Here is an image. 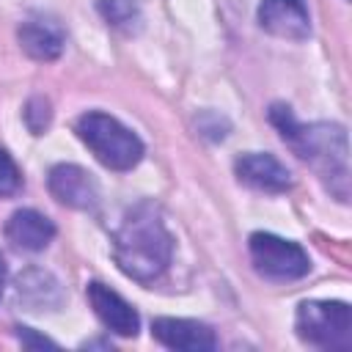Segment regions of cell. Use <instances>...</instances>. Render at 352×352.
Listing matches in <instances>:
<instances>
[{"label":"cell","instance_id":"obj_3","mask_svg":"<svg viewBox=\"0 0 352 352\" xmlns=\"http://www.w3.org/2000/svg\"><path fill=\"white\" fill-rule=\"evenodd\" d=\"M74 129L80 140L94 151V157L110 170H132L143 160L140 138L107 113H99V110L82 113Z\"/></svg>","mask_w":352,"mask_h":352},{"label":"cell","instance_id":"obj_9","mask_svg":"<svg viewBox=\"0 0 352 352\" xmlns=\"http://www.w3.org/2000/svg\"><path fill=\"white\" fill-rule=\"evenodd\" d=\"M85 294H88V302L94 308V314L99 316V322L116 333V336H124V338H135L138 330H140V316L138 311L118 294L113 292L110 286L99 283V280H91L85 286Z\"/></svg>","mask_w":352,"mask_h":352},{"label":"cell","instance_id":"obj_12","mask_svg":"<svg viewBox=\"0 0 352 352\" xmlns=\"http://www.w3.org/2000/svg\"><path fill=\"white\" fill-rule=\"evenodd\" d=\"M14 292L25 311H58L63 305V289L58 278L41 267H28L19 272Z\"/></svg>","mask_w":352,"mask_h":352},{"label":"cell","instance_id":"obj_5","mask_svg":"<svg viewBox=\"0 0 352 352\" xmlns=\"http://www.w3.org/2000/svg\"><path fill=\"white\" fill-rule=\"evenodd\" d=\"M248 250H250V261L256 272L267 280H278V283L300 280L311 270L308 253L297 242L275 236V234H264V231L250 234Z\"/></svg>","mask_w":352,"mask_h":352},{"label":"cell","instance_id":"obj_17","mask_svg":"<svg viewBox=\"0 0 352 352\" xmlns=\"http://www.w3.org/2000/svg\"><path fill=\"white\" fill-rule=\"evenodd\" d=\"M14 330H16V338H19L25 346H38V349H44V346L55 349V346H58V344H55V341H50L47 336H36L30 327H22V324H19V327H14Z\"/></svg>","mask_w":352,"mask_h":352},{"label":"cell","instance_id":"obj_16","mask_svg":"<svg viewBox=\"0 0 352 352\" xmlns=\"http://www.w3.org/2000/svg\"><path fill=\"white\" fill-rule=\"evenodd\" d=\"M19 187H22V173H19L16 162L0 148V198L19 192Z\"/></svg>","mask_w":352,"mask_h":352},{"label":"cell","instance_id":"obj_8","mask_svg":"<svg viewBox=\"0 0 352 352\" xmlns=\"http://www.w3.org/2000/svg\"><path fill=\"white\" fill-rule=\"evenodd\" d=\"M258 25L278 38L305 41L311 36V14L305 0H261Z\"/></svg>","mask_w":352,"mask_h":352},{"label":"cell","instance_id":"obj_18","mask_svg":"<svg viewBox=\"0 0 352 352\" xmlns=\"http://www.w3.org/2000/svg\"><path fill=\"white\" fill-rule=\"evenodd\" d=\"M6 258H3V253H0V294H3V286H6Z\"/></svg>","mask_w":352,"mask_h":352},{"label":"cell","instance_id":"obj_15","mask_svg":"<svg viewBox=\"0 0 352 352\" xmlns=\"http://www.w3.org/2000/svg\"><path fill=\"white\" fill-rule=\"evenodd\" d=\"M25 124H28V129L33 132V135H41L47 126H50V118H52V110H50V99H44V96H33V99H28V104H25Z\"/></svg>","mask_w":352,"mask_h":352},{"label":"cell","instance_id":"obj_11","mask_svg":"<svg viewBox=\"0 0 352 352\" xmlns=\"http://www.w3.org/2000/svg\"><path fill=\"white\" fill-rule=\"evenodd\" d=\"M19 47L33 58V60H55L60 58L66 47V30L60 28L58 19L44 16V14H30L19 30Z\"/></svg>","mask_w":352,"mask_h":352},{"label":"cell","instance_id":"obj_13","mask_svg":"<svg viewBox=\"0 0 352 352\" xmlns=\"http://www.w3.org/2000/svg\"><path fill=\"white\" fill-rule=\"evenodd\" d=\"M6 239L25 253H38L55 239V223L36 209H16L3 228Z\"/></svg>","mask_w":352,"mask_h":352},{"label":"cell","instance_id":"obj_14","mask_svg":"<svg viewBox=\"0 0 352 352\" xmlns=\"http://www.w3.org/2000/svg\"><path fill=\"white\" fill-rule=\"evenodd\" d=\"M99 14L107 25L118 28V30H135L140 25V8L135 0H99Z\"/></svg>","mask_w":352,"mask_h":352},{"label":"cell","instance_id":"obj_4","mask_svg":"<svg viewBox=\"0 0 352 352\" xmlns=\"http://www.w3.org/2000/svg\"><path fill=\"white\" fill-rule=\"evenodd\" d=\"M297 336L322 349H346L352 344V311L338 300H305L294 316Z\"/></svg>","mask_w":352,"mask_h":352},{"label":"cell","instance_id":"obj_2","mask_svg":"<svg viewBox=\"0 0 352 352\" xmlns=\"http://www.w3.org/2000/svg\"><path fill=\"white\" fill-rule=\"evenodd\" d=\"M270 121L278 126L280 138L316 168L327 190L338 198H349V146L346 132L338 124H300L289 104H272Z\"/></svg>","mask_w":352,"mask_h":352},{"label":"cell","instance_id":"obj_1","mask_svg":"<svg viewBox=\"0 0 352 352\" xmlns=\"http://www.w3.org/2000/svg\"><path fill=\"white\" fill-rule=\"evenodd\" d=\"M173 256V236L165 228L160 206L151 201L135 204L113 231V258L124 275L140 283L157 280Z\"/></svg>","mask_w":352,"mask_h":352},{"label":"cell","instance_id":"obj_10","mask_svg":"<svg viewBox=\"0 0 352 352\" xmlns=\"http://www.w3.org/2000/svg\"><path fill=\"white\" fill-rule=\"evenodd\" d=\"M234 173L242 184L261 190V192H283L292 187L289 168L280 160H275L272 154H261V151H250V154L236 157Z\"/></svg>","mask_w":352,"mask_h":352},{"label":"cell","instance_id":"obj_6","mask_svg":"<svg viewBox=\"0 0 352 352\" xmlns=\"http://www.w3.org/2000/svg\"><path fill=\"white\" fill-rule=\"evenodd\" d=\"M47 187L52 192V198L69 209H80V212H88L96 206L99 201V187L94 182V176L80 168V165H72V162H60L55 168H50V176H47Z\"/></svg>","mask_w":352,"mask_h":352},{"label":"cell","instance_id":"obj_7","mask_svg":"<svg viewBox=\"0 0 352 352\" xmlns=\"http://www.w3.org/2000/svg\"><path fill=\"white\" fill-rule=\"evenodd\" d=\"M151 336L176 352H212L217 349V336L209 324L195 319H173V316H157L151 322Z\"/></svg>","mask_w":352,"mask_h":352}]
</instances>
